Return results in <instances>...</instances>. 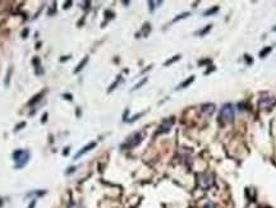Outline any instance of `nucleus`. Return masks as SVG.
I'll return each mask as SVG.
<instances>
[{
  "instance_id": "1",
  "label": "nucleus",
  "mask_w": 276,
  "mask_h": 208,
  "mask_svg": "<svg viewBox=\"0 0 276 208\" xmlns=\"http://www.w3.org/2000/svg\"><path fill=\"white\" fill-rule=\"evenodd\" d=\"M234 107H233V105H230V104H226V105H224L223 109L220 110V116H219V119H220V123L221 124H229L231 123L234 120Z\"/></svg>"
},
{
  "instance_id": "2",
  "label": "nucleus",
  "mask_w": 276,
  "mask_h": 208,
  "mask_svg": "<svg viewBox=\"0 0 276 208\" xmlns=\"http://www.w3.org/2000/svg\"><path fill=\"white\" fill-rule=\"evenodd\" d=\"M13 158L16 161V169H22L28 162L29 153L28 151H24V149H18V151L13 153Z\"/></svg>"
},
{
  "instance_id": "3",
  "label": "nucleus",
  "mask_w": 276,
  "mask_h": 208,
  "mask_svg": "<svg viewBox=\"0 0 276 208\" xmlns=\"http://www.w3.org/2000/svg\"><path fill=\"white\" fill-rule=\"evenodd\" d=\"M142 139H143V133H136L126 142V143L121 146V148L123 149H132V148L137 147V146L142 142Z\"/></svg>"
},
{
  "instance_id": "4",
  "label": "nucleus",
  "mask_w": 276,
  "mask_h": 208,
  "mask_svg": "<svg viewBox=\"0 0 276 208\" xmlns=\"http://www.w3.org/2000/svg\"><path fill=\"white\" fill-rule=\"evenodd\" d=\"M198 185L202 188V189H208L213 185V176L211 174H200L198 175Z\"/></svg>"
},
{
  "instance_id": "5",
  "label": "nucleus",
  "mask_w": 276,
  "mask_h": 208,
  "mask_svg": "<svg viewBox=\"0 0 276 208\" xmlns=\"http://www.w3.org/2000/svg\"><path fill=\"white\" fill-rule=\"evenodd\" d=\"M173 124H174V119L170 118V119H165L163 123H161V125L159 128V130H157V134H164V133H168L170 132Z\"/></svg>"
},
{
  "instance_id": "6",
  "label": "nucleus",
  "mask_w": 276,
  "mask_h": 208,
  "mask_svg": "<svg viewBox=\"0 0 276 208\" xmlns=\"http://www.w3.org/2000/svg\"><path fill=\"white\" fill-rule=\"evenodd\" d=\"M95 147H96V143H95V142H91V143H88L87 146H84V147L81 149V151H78V152H77L76 155H74V160H78L79 157H82L84 153H87L88 151H91V149L95 148Z\"/></svg>"
},
{
  "instance_id": "7",
  "label": "nucleus",
  "mask_w": 276,
  "mask_h": 208,
  "mask_svg": "<svg viewBox=\"0 0 276 208\" xmlns=\"http://www.w3.org/2000/svg\"><path fill=\"white\" fill-rule=\"evenodd\" d=\"M213 111H215V105L212 104H206L201 106V112L205 116H211L213 114Z\"/></svg>"
},
{
  "instance_id": "8",
  "label": "nucleus",
  "mask_w": 276,
  "mask_h": 208,
  "mask_svg": "<svg viewBox=\"0 0 276 208\" xmlns=\"http://www.w3.org/2000/svg\"><path fill=\"white\" fill-rule=\"evenodd\" d=\"M275 104H276V100H274V98L272 100H270V98H267V100L266 98H261L260 100V106L263 109H271Z\"/></svg>"
},
{
  "instance_id": "9",
  "label": "nucleus",
  "mask_w": 276,
  "mask_h": 208,
  "mask_svg": "<svg viewBox=\"0 0 276 208\" xmlns=\"http://www.w3.org/2000/svg\"><path fill=\"white\" fill-rule=\"evenodd\" d=\"M193 81H194V77H193V75H192V77H189V78L187 79V81H184V82L182 83V84H179L178 89H182V88H185V87H188Z\"/></svg>"
},
{
  "instance_id": "10",
  "label": "nucleus",
  "mask_w": 276,
  "mask_h": 208,
  "mask_svg": "<svg viewBox=\"0 0 276 208\" xmlns=\"http://www.w3.org/2000/svg\"><path fill=\"white\" fill-rule=\"evenodd\" d=\"M87 61H88V58H84V59H83L82 61H81V63H79L78 65H77V68H76L74 73H78V72H81V70H82V69H83V67L87 64Z\"/></svg>"
},
{
  "instance_id": "11",
  "label": "nucleus",
  "mask_w": 276,
  "mask_h": 208,
  "mask_svg": "<svg viewBox=\"0 0 276 208\" xmlns=\"http://www.w3.org/2000/svg\"><path fill=\"white\" fill-rule=\"evenodd\" d=\"M219 10V8L218 6H213V8H211V9H208V10H206V12L203 13V16L205 17H207V16H210V14H213V13H216Z\"/></svg>"
},
{
  "instance_id": "12",
  "label": "nucleus",
  "mask_w": 276,
  "mask_h": 208,
  "mask_svg": "<svg viewBox=\"0 0 276 208\" xmlns=\"http://www.w3.org/2000/svg\"><path fill=\"white\" fill-rule=\"evenodd\" d=\"M268 53H271V47H266V49H263L262 51H261V53H260V58H265Z\"/></svg>"
},
{
  "instance_id": "13",
  "label": "nucleus",
  "mask_w": 276,
  "mask_h": 208,
  "mask_svg": "<svg viewBox=\"0 0 276 208\" xmlns=\"http://www.w3.org/2000/svg\"><path fill=\"white\" fill-rule=\"evenodd\" d=\"M189 14H190V13H188V12H187V13H183V14H180V16H178L176 18H174V21H173V22H178L179 19H183V18H187V17L189 16Z\"/></svg>"
},
{
  "instance_id": "14",
  "label": "nucleus",
  "mask_w": 276,
  "mask_h": 208,
  "mask_svg": "<svg viewBox=\"0 0 276 208\" xmlns=\"http://www.w3.org/2000/svg\"><path fill=\"white\" fill-rule=\"evenodd\" d=\"M42 94H44V92H41L40 94H37V96H35V97H34V100H31V101H29V105H34L35 102H37V101L40 100V98L42 97Z\"/></svg>"
},
{
  "instance_id": "15",
  "label": "nucleus",
  "mask_w": 276,
  "mask_h": 208,
  "mask_svg": "<svg viewBox=\"0 0 276 208\" xmlns=\"http://www.w3.org/2000/svg\"><path fill=\"white\" fill-rule=\"evenodd\" d=\"M146 82H147V78H143V79H142V81H141V82H139V83H137V84H136V86H134V88H133V89H138V88H139V87H141L142 84H145V83H146Z\"/></svg>"
},
{
  "instance_id": "16",
  "label": "nucleus",
  "mask_w": 276,
  "mask_h": 208,
  "mask_svg": "<svg viewBox=\"0 0 276 208\" xmlns=\"http://www.w3.org/2000/svg\"><path fill=\"white\" fill-rule=\"evenodd\" d=\"M179 58H180L179 55H176V56H174V58H173V59H170V60H168V61H166V63H165V65H170L171 63H174V61H176V60H178V59H179Z\"/></svg>"
},
{
  "instance_id": "17",
  "label": "nucleus",
  "mask_w": 276,
  "mask_h": 208,
  "mask_svg": "<svg viewBox=\"0 0 276 208\" xmlns=\"http://www.w3.org/2000/svg\"><path fill=\"white\" fill-rule=\"evenodd\" d=\"M210 30H211V24H208L206 28H203V30H202V31L200 32V35H205V33H207V32H208Z\"/></svg>"
},
{
  "instance_id": "18",
  "label": "nucleus",
  "mask_w": 276,
  "mask_h": 208,
  "mask_svg": "<svg viewBox=\"0 0 276 208\" xmlns=\"http://www.w3.org/2000/svg\"><path fill=\"white\" fill-rule=\"evenodd\" d=\"M120 81H121V79H120V77H119V78H118V81H116L115 83H114V84H113L111 87H110V89H109V92H110V91H113L114 88H115V87H116L118 84H119V82H120Z\"/></svg>"
},
{
  "instance_id": "19",
  "label": "nucleus",
  "mask_w": 276,
  "mask_h": 208,
  "mask_svg": "<svg viewBox=\"0 0 276 208\" xmlns=\"http://www.w3.org/2000/svg\"><path fill=\"white\" fill-rule=\"evenodd\" d=\"M203 208H215V204L210 202V203H207V204H206V206H205Z\"/></svg>"
},
{
  "instance_id": "20",
  "label": "nucleus",
  "mask_w": 276,
  "mask_h": 208,
  "mask_svg": "<svg viewBox=\"0 0 276 208\" xmlns=\"http://www.w3.org/2000/svg\"><path fill=\"white\" fill-rule=\"evenodd\" d=\"M28 32H29V31H28V28H26V30H24L23 32H22V37H23V38H24V37H26V36H27V33H28Z\"/></svg>"
},
{
  "instance_id": "21",
  "label": "nucleus",
  "mask_w": 276,
  "mask_h": 208,
  "mask_svg": "<svg viewBox=\"0 0 276 208\" xmlns=\"http://www.w3.org/2000/svg\"><path fill=\"white\" fill-rule=\"evenodd\" d=\"M26 125V124L24 123H22V124H19V125H18L17 128H16V130H19V128H22V126H24Z\"/></svg>"
},
{
  "instance_id": "22",
  "label": "nucleus",
  "mask_w": 276,
  "mask_h": 208,
  "mask_svg": "<svg viewBox=\"0 0 276 208\" xmlns=\"http://www.w3.org/2000/svg\"><path fill=\"white\" fill-rule=\"evenodd\" d=\"M272 30H274V31H276V26H275V27H274V28H272Z\"/></svg>"
}]
</instances>
